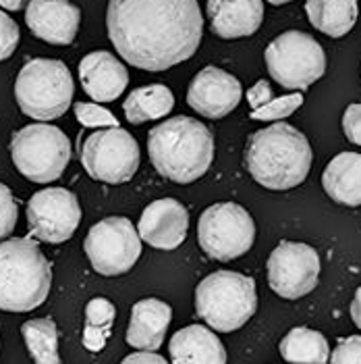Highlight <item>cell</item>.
<instances>
[{"mask_svg":"<svg viewBox=\"0 0 361 364\" xmlns=\"http://www.w3.org/2000/svg\"><path fill=\"white\" fill-rule=\"evenodd\" d=\"M106 29L129 65L167 71L197 53L204 17L197 0H109Z\"/></svg>","mask_w":361,"mask_h":364,"instance_id":"obj_1","label":"cell"},{"mask_svg":"<svg viewBox=\"0 0 361 364\" xmlns=\"http://www.w3.org/2000/svg\"><path fill=\"white\" fill-rule=\"evenodd\" d=\"M243 161L255 183L266 190L284 192L306 181L313 152L297 127L278 121L251 134Z\"/></svg>","mask_w":361,"mask_h":364,"instance_id":"obj_2","label":"cell"},{"mask_svg":"<svg viewBox=\"0 0 361 364\" xmlns=\"http://www.w3.org/2000/svg\"><path fill=\"white\" fill-rule=\"evenodd\" d=\"M148 154L154 168L174 183H194L214 161V136L191 117H170L150 129Z\"/></svg>","mask_w":361,"mask_h":364,"instance_id":"obj_3","label":"cell"},{"mask_svg":"<svg viewBox=\"0 0 361 364\" xmlns=\"http://www.w3.org/2000/svg\"><path fill=\"white\" fill-rule=\"evenodd\" d=\"M52 269L31 237L0 242V310L29 312L50 294Z\"/></svg>","mask_w":361,"mask_h":364,"instance_id":"obj_4","label":"cell"},{"mask_svg":"<svg viewBox=\"0 0 361 364\" xmlns=\"http://www.w3.org/2000/svg\"><path fill=\"white\" fill-rule=\"evenodd\" d=\"M257 310L255 281L235 273L216 271L195 287V312L214 331L233 333Z\"/></svg>","mask_w":361,"mask_h":364,"instance_id":"obj_5","label":"cell"},{"mask_svg":"<svg viewBox=\"0 0 361 364\" xmlns=\"http://www.w3.org/2000/svg\"><path fill=\"white\" fill-rule=\"evenodd\" d=\"M73 75L62 60L33 58L21 67L15 82V100L23 114L38 121L62 117L73 100Z\"/></svg>","mask_w":361,"mask_h":364,"instance_id":"obj_6","label":"cell"},{"mask_svg":"<svg viewBox=\"0 0 361 364\" xmlns=\"http://www.w3.org/2000/svg\"><path fill=\"white\" fill-rule=\"evenodd\" d=\"M11 159L29 181L52 183L71 161V141L55 125H26L11 140Z\"/></svg>","mask_w":361,"mask_h":364,"instance_id":"obj_7","label":"cell"},{"mask_svg":"<svg viewBox=\"0 0 361 364\" xmlns=\"http://www.w3.org/2000/svg\"><path fill=\"white\" fill-rule=\"evenodd\" d=\"M264 58L270 77L293 92H304L326 73L324 48L313 36L297 29H289L274 38Z\"/></svg>","mask_w":361,"mask_h":364,"instance_id":"obj_8","label":"cell"},{"mask_svg":"<svg viewBox=\"0 0 361 364\" xmlns=\"http://www.w3.org/2000/svg\"><path fill=\"white\" fill-rule=\"evenodd\" d=\"M197 240L201 250L210 258L228 262L251 250L255 240V223L241 204H212L199 217Z\"/></svg>","mask_w":361,"mask_h":364,"instance_id":"obj_9","label":"cell"},{"mask_svg":"<svg viewBox=\"0 0 361 364\" xmlns=\"http://www.w3.org/2000/svg\"><path fill=\"white\" fill-rule=\"evenodd\" d=\"M79 156L91 179L111 186L129 181L138 173L141 159L138 140L121 127H106L89 134Z\"/></svg>","mask_w":361,"mask_h":364,"instance_id":"obj_10","label":"cell"},{"mask_svg":"<svg viewBox=\"0 0 361 364\" xmlns=\"http://www.w3.org/2000/svg\"><path fill=\"white\" fill-rule=\"evenodd\" d=\"M84 250L96 273L116 277L131 271V267L138 262L141 237L129 219L109 217L87 231Z\"/></svg>","mask_w":361,"mask_h":364,"instance_id":"obj_11","label":"cell"},{"mask_svg":"<svg viewBox=\"0 0 361 364\" xmlns=\"http://www.w3.org/2000/svg\"><path fill=\"white\" fill-rule=\"evenodd\" d=\"M266 267L270 289L284 300H299L318 285L320 256L307 244L280 242Z\"/></svg>","mask_w":361,"mask_h":364,"instance_id":"obj_12","label":"cell"},{"mask_svg":"<svg viewBox=\"0 0 361 364\" xmlns=\"http://www.w3.org/2000/svg\"><path fill=\"white\" fill-rule=\"evenodd\" d=\"M82 223V204L65 188H46L28 202V227L31 235L46 244H62L73 237Z\"/></svg>","mask_w":361,"mask_h":364,"instance_id":"obj_13","label":"cell"},{"mask_svg":"<svg viewBox=\"0 0 361 364\" xmlns=\"http://www.w3.org/2000/svg\"><path fill=\"white\" fill-rule=\"evenodd\" d=\"M243 96L241 82L214 65L204 67L187 90V102L195 112L208 119H223L233 112Z\"/></svg>","mask_w":361,"mask_h":364,"instance_id":"obj_14","label":"cell"},{"mask_svg":"<svg viewBox=\"0 0 361 364\" xmlns=\"http://www.w3.org/2000/svg\"><path fill=\"white\" fill-rule=\"evenodd\" d=\"M187 229L189 213L174 198H162L148 204L138 223L139 237L158 250L179 248L187 237Z\"/></svg>","mask_w":361,"mask_h":364,"instance_id":"obj_15","label":"cell"},{"mask_svg":"<svg viewBox=\"0 0 361 364\" xmlns=\"http://www.w3.org/2000/svg\"><path fill=\"white\" fill-rule=\"evenodd\" d=\"M26 23L35 38L55 46H69L77 38L82 11L69 0H29Z\"/></svg>","mask_w":361,"mask_h":364,"instance_id":"obj_16","label":"cell"},{"mask_svg":"<svg viewBox=\"0 0 361 364\" xmlns=\"http://www.w3.org/2000/svg\"><path fill=\"white\" fill-rule=\"evenodd\" d=\"M79 80L84 92L91 100L112 102L125 92L129 84V71L114 55L98 50L82 58Z\"/></svg>","mask_w":361,"mask_h":364,"instance_id":"obj_17","label":"cell"},{"mask_svg":"<svg viewBox=\"0 0 361 364\" xmlns=\"http://www.w3.org/2000/svg\"><path fill=\"white\" fill-rule=\"evenodd\" d=\"M208 17L218 38H248L264 21V0H208Z\"/></svg>","mask_w":361,"mask_h":364,"instance_id":"obj_18","label":"cell"},{"mask_svg":"<svg viewBox=\"0 0 361 364\" xmlns=\"http://www.w3.org/2000/svg\"><path fill=\"white\" fill-rule=\"evenodd\" d=\"M172 310L167 302L156 298L139 300L131 309V321L127 327V343L135 350L156 352L168 331Z\"/></svg>","mask_w":361,"mask_h":364,"instance_id":"obj_19","label":"cell"},{"mask_svg":"<svg viewBox=\"0 0 361 364\" xmlns=\"http://www.w3.org/2000/svg\"><path fill=\"white\" fill-rule=\"evenodd\" d=\"M170 360L174 364H224L226 350L216 333L204 325L179 329L170 343Z\"/></svg>","mask_w":361,"mask_h":364,"instance_id":"obj_20","label":"cell"},{"mask_svg":"<svg viewBox=\"0 0 361 364\" xmlns=\"http://www.w3.org/2000/svg\"><path fill=\"white\" fill-rule=\"evenodd\" d=\"M322 186L331 200L345 206L361 204V154L340 152L326 165L322 173Z\"/></svg>","mask_w":361,"mask_h":364,"instance_id":"obj_21","label":"cell"},{"mask_svg":"<svg viewBox=\"0 0 361 364\" xmlns=\"http://www.w3.org/2000/svg\"><path fill=\"white\" fill-rule=\"evenodd\" d=\"M306 13L318 31L343 38L355 28L360 6L357 0H306Z\"/></svg>","mask_w":361,"mask_h":364,"instance_id":"obj_22","label":"cell"},{"mask_svg":"<svg viewBox=\"0 0 361 364\" xmlns=\"http://www.w3.org/2000/svg\"><path fill=\"white\" fill-rule=\"evenodd\" d=\"M174 107V96L167 85L154 84L133 90L123 102L125 117L131 125H141L145 121L162 119Z\"/></svg>","mask_w":361,"mask_h":364,"instance_id":"obj_23","label":"cell"},{"mask_svg":"<svg viewBox=\"0 0 361 364\" xmlns=\"http://www.w3.org/2000/svg\"><path fill=\"white\" fill-rule=\"evenodd\" d=\"M280 356L287 363L324 364L331 360V346L320 331L309 327H295L278 343Z\"/></svg>","mask_w":361,"mask_h":364,"instance_id":"obj_24","label":"cell"},{"mask_svg":"<svg viewBox=\"0 0 361 364\" xmlns=\"http://www.w3.org/2000/svg\"><path fill=\"white\" fill-rule=\"evenodd\" d=\"M29 354L38 364H58V331L52 318H31L21 327Z\"/></svg>","mask_w":361,"mask_h":364,"instance_id":"obj_25","label":"cell"},{"mask_svg":"<svg viewBox=\"0 0 361 364\" xmlns=\"http://www.w3.org/2000/svg\"><path fill=\"white\" fill-rule=\"evenodd\" d=\"M116 310L114 304L106 298H94L85 306V327H84V346L89 352L104 350L112 331Z\"/></svg>","mask_w":361,"mask_h":364,"instance_id":"obj_26","label":"cell"},{"mask_svg":"<svg viewBox=\"0 0 361 364\" xmlns=\"http://www.w3.org/2000/svg\"><path fill=\"white\" fill-rule=\"evenodd\" d=\"M301 105H304V96L299 92H293L289 96L272 98L262 109L251 111V119H255V121H282V119L291 117Z\"/></svg>","mask_w":361,"mask_h":364,"instance_id":"obj_27","label":"cell"},{"mask_svg":"<svg viewBox=\"0 0 361 364\" xmlns=\"http://www.w3.org/2000/svg\"><path fill=\"white\" fill-rule=\"evenodd\" d=\"M75 117L84 127H118V119L98 102H77Z\"/></svg>","mask_w":361,"mask_h":364,"instance_id":"obj_28","label":"cell"},{"mask_svg":"<svg viewBox=\"0 0 361 364\" xmlns=\"http://www.w3.org/2000/svg\"><path fill=\"white\" fill-rule=\"evenodd\" d=\"M17 217H19L17 200L4 183H0V242L15 231Z\"/></svg>","mask_w":361,"mask_h":364,"instance_id":"obj_29","label":"cell"},{"mask_svg":"<svg viewBox=\"0 0 361 364\" xmlns=\"http://www.w3.org/2000/svg\"><path fill=\"white\" fill-rule=\"evenodd\" d=\"M19 44V26L13 17L0 11V60H6Z\"/></svg>","mask_w":361,"mask_h":364,"instance_id":"obj_30","label":"cell"},{"mask_svg":"<svg viewBox=\"0 0 361 364\" xmlns=\"http://www.w3.org/2000/svg\"><path fill=\"white\" fill-rule=\"evenodd\" d=\"M331 360L334 364H361V336L340 339L331 354Z\"/></svg>","mask_w":361,"mask_h":364,"instance_id":"obj_31","label":"cell"},{"mask_svg":"<svg viewBox=\"0 0 361 364\" xmlns=\"http://www.w3.org/2000/svg\"><path fill=\"white\" fill-rule=\"evenodd\" d=\"M343 132L347 140L361 146V105H351L343 114Z\"/></svg>","mask_w":361,"mask_h":364,"instance_id":"obj_32","label":"cell"},{"mask_svg":"<svg viewBox=\"0 0 361 364\" xmlns=\"http://www.w3.org/2000/svg\"><path fill=\"white\" fill-rule=\"evenodd\" d=\"M272 98H274V96H272V87H270V84H268L266 80L255 82V84L248 90V105L251 107V111L262 109V107H264L266 102H270Z\"/></svg>","mask_w":361,"mask_h":364,"instance_id":"obj_33","label":"cell"},{"mask_svg":"<svg viewBox=\"0 0 361 364\" xmlns=\"http://www.w3.org/2000/svg\"><path fill=\"white\" fill-rule=\"evenodd\" d=\"M123 363L125 364H138V363L165 364L167 363V358H165V356H160V354H156V352H152V350H138L135 354H129Z\"/></svg>","mask_w":361,"mask_h":364,"instance_id":"obj_34","label":"cell"},{"mask_svg":"<svg viewBox=\"0 0 361 364\" xmlns=\"http://www.w3.org/2000/svg\"><path fill=\"white\" fill-rule=\"evenodd\" d=\"M351 318H353V323L357 325V329H361V287H357L355 298H353V302H351Z\"/></svg>","mask_w":361,"mask_h":364,"instance_id":"obj_35","label":"cell"},{"mask_svg":"<svg viewBox=\"0 0 361 364\" xmlns=\"http://www.w3.org/2000/svg\"><path fill=\"white\" fill-rule=\"evenodd\" d=\"M26 2L28 0H0V6L6 9V11H19V9L26 6Z\"/></svg>","mask_w":361,"mask_h":364,"instance_id":"obj_36","label":"cell"},{"mask_svg":"<svg viewBox=\"0 0 361 364\" xmlns=\"http://www.w3.org/2000/svg\"><path fill=\"white\" fill-rule=\"evenodd\" d=\"M270 4H274V6H278V4H287V2H293V0H268Z\"/></svg>","mask_w":361,"mask_h":364,"instance_id":"obj_37","label":"cell"}]
</instances>
